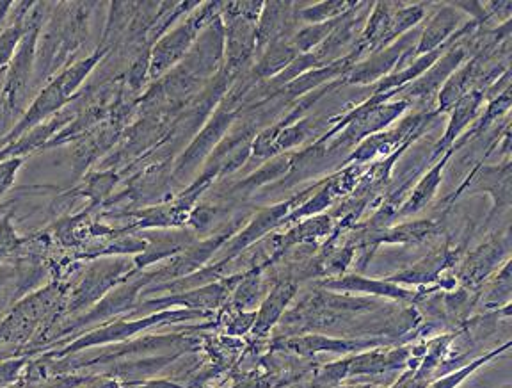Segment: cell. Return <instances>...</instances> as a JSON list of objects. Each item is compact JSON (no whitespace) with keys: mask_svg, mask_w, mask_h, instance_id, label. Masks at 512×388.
Wrapping results in <instances>:
<instances>
[{"mask_svg":"<svg viewBox=\"0 0 512 388\" xmlns=\"http://www.w3.org/2000/svg\"><path fill=\"white\" fill-rule=\"evenodd\" d=\"M66 100H68V97L52 82L48 88L43 89V93H41L40 97L36 98V102L32 104L31 109L25 114L24 120L18 123V127L11 132V138H16V136H20L25 130L34 127V125L41 122L45 116L54 113L59 107L63 106Z\"/></svg>","mask_w":512,"mask_h":388,"instance_id":"obj_2","label":"cell"},{"mask_svg":"<svg viewBox=\"0 0 512 388\" xmlns=\"http://www.w3.org/2000/svg\"><path fill=\"white\" fill-rule=\"evenodd\" d=\"M22 166V161L20 159H15V161H6L0 164V196L8 191L11 184H13V180H15L16 171L18 168Z\"/></svg>","mask_w":512,"mask_h":388,"instance_id":"obj_8","label":"cell"},{"mask_svg":"<svg viewBox=\"0 0 512 388\" xmlns=\"http://www.w3.org/2000/svg\"><path fill=\"white\" fill-rule=\"evenodd\" d=\"M95 63L96 57H89V59L82 61V63L70 66L66 72L61 73V77H57L54 84L63 91L66 97H70L80 82L84 81V77L88 75L89 70L95 66Z\"/></svg>","mask_w":512,"mask_h":388,"instance_id":"obj_3","label":"cell"},{"mask_svg":"<svg viewBox=\"0 0 512 388\" xmlns=\"http://www.w3.org/2000/svg\"><path fill=\"white\" fill-rule=\"evenodd\" d=\"M22 241L16 237L13 228L9 227L8 219H4V223L0 225V257L8 255L11 251L15 250L16 244Z\"/></svg>","mask_w":512,"mask_h":388,"instance_id":"obj_7","label":"cell"},{"mask_svg":"<svg viewBox=\"0 0 512 388\" xmlns=\"http://www.w3.org/2000/svg\"><path fill=\"white\" fill-rule=\"evenodd\" d=\"M91 378H84V376H57L54 380L45 381L36 387L32 388H80V385H86Z\"/></svg>","mask_w":512,"mask_h":388,"instance_id":"obj_6","label":"cell"},{"mask_svg":"<svg viewBox=\"0 0 512 388\" xmlns=\"http://www.w3.org/2000/svg\"><path fill=\"white\" fill-rule=\"evenodd\" d=\"M27 365L25 358L20 360H9V362H2L0 364V388L11 387L15 385L22 378V371Z\"/></svg>","mask_w":512,"mask_h":388,"instance_id":"obj_5","label":"cell"},{"mask_svg":"<svg viewBox=\"0 0 512 388\" xmlns=\"http://www.w3.org/2000/svg\"><path fill=\"white\" fill-rule=\"evenodd\" d=\"M22 38H24L22 24L11 25L0 34V65L9 63V59L15 54L16 45L22 41Z\"/></svg>","mask_w":512,"mask_h":388,"instance_id":"obj_4","label":"cell"},{"mask_svg":"<svg viewBox=\"0 0 512 388\" xmlns=\"http://www.w3.org/2000/svg\"><path fill=\"white\" fill-rule=\"evenodd\" d=\"M200 316L198 312H168V314H159V316L146 317L136 323H116L102 328V330H96V332L86 333L84 337L75 340L72 344H68L63 351H59L57 355L66 356L72 355L75 351L84 348H93V346H100V344H107V342H114V340H123L134 335V333L141 332L144 328L152 326V324L160 323V321H180V319H187V317Z\"/></svg>","mask_w":512,"mask_h":388,"instance_id":"obj_1","label":"cell"}]
</instances>
